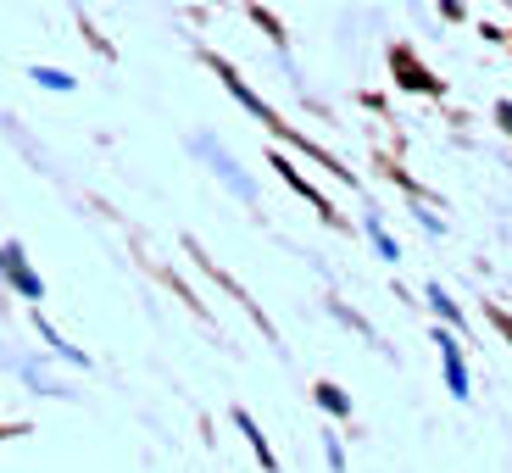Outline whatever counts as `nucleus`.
I'll return each instance as SVG.
<instances>
[{"mask_svg": "<svg viewBox=\"0 0 512 473\" xmlns=\"http://www.w3.org/2000/svg\"><path fill=\"white\" fill-rule=\"evenodd\" d=\"M435 346H440V373H446L451 401H468L474 396V373H468V357H462V334L435 323Z\"/></svg>", "mask_w": 512, "mask_h": 473, "instance_id": "f257e3e1", "label": "nucleus"}, {"mask_svg": "<svg viewBox=\"0 0 512 473\" xmlns=\"http://www.w3.org/2000/svg\"><path fill=\"white\" fill-rule=\"evenodd\" d=\"M273 167H279V179H284V184H290V190H295V195H301V201H312V212H318V218H323V223H340V212H334V206H329V195H323V190H318V184H312V179H307V173H301V167H295V162H290V156H279V151H273Z\"/></svg>", "mask_w": 512, "mask_h": 473, "instance_id": "f03ea898", "label": "nucleus"}, {"mask_svg": "<svg viewBox=\"0 0 512 473\" xmlns=\"http://www.w3.org/2000/svg\"><path fill=\"white\" fill-rule=\"evenodd\" d=\"M390 67H396V84H407V90H423V95H440V78L429 73V67H423L418 56L407 51V45H396V51H390Z\"/></svg>", "mask_w": 512, "mask_h": 473, "instance_id": "7ed1b4c3", "label": "nucleus"}, {"mask_svg": "<svg viewBox=\"0 0 512 473\" xmlns=\"http://www.w3.org/2000/svg\"><path fill=\"white\" fill-rule=\"evenodd\" d=\"M195 151H201V156H212V173H218V179L229 184L234 195H240V201H256V184H251V179H240V167H234V156H229V151H218V145L206 140V134L195 140Z\"/></svg>", "mask_w": 512, "mask_h": 473, "instance_id": "20e7f679", "label": "nucleus"}, {"mask_svg": "<svg viewBox=\"0 0 512 473\" xmlns=\"http://www.w3.org/2000/svg\"><path fill=\"white\" fill-rule=\"evenodd\" d=\"M212 67H218V78H223V90H229V95H234V101H240V106H245V112H251V117H262V123H268V128H279V117H273V112H268V101H262V95H256V90H251V84H245V78H240V73H234V67H229V62H212Z\"/></svg>", "mask_w": 512, "mask_h": 473, "instance_id": "39448f33", "label": "nucleus"}, {"mask_svg": "<svg viewBox=\"0 0 512 473\" xmlns=\"http://www.w3.org/2000/svg\"><path fill=\"white\" fill-rule=\"evenodd\" d=\"M0 273H6V279H12L17 290L28 295V301H39V295H45V284H39L34 273H28V256H23V245H0Z\"/></svg>", "mask_w": 512, "mask_h": 473, "instance_id": "423d86ee", "label": "nucleus"}, {"mask_svg": "<svg viewBox=\"0 0 512 473\" xmlns=\"http://www.w3.org/2000/svg\"><path fill=\"white\" fill-rule=\"evenodd\" d=\"M234 429H240V435L251 440V451H256V462H262V468H268V473H279V457H273L268 435H262V423H256L245 407H234Z\"/></svg>", "mask_w": 512, "mask_h": 473, "instance_id": "0eeeda50", "label": "nucleus"}, {"mask_svg": "<svg viewBox=\"0 0 512 473\" xmlns=\"http://www.w3.org/2000/svg\"><path fill=\"white\" fill-rule=\"evenodd\" d=\"M312 401H318L329 418H357V401H351L334 379H318V384H312Z\"/></svg>", "mask_w": 512, "mask_h": 473, "instance_id": "6e6552de", "label": "nucleus"}, {"mask_svg": "<svg viewBox=\"0 0 512 473\" xmlns=\"http://www.w3.org/2000/svg\"><path fill=\"white\" fill-rule=\"evenodd\" d=\"M423 301L435 307V323H446V329H457V334H462V323H468V318H462V307L446 295V284H429V290H423Z\"/></svg>", "mask_w": 512, "mask_h": 473, "instance_id": "1a4fd4ad", "label": "nucleus"}, {"mask_svg": "<svg viewBox=\"0 0 512 473\" xmlns=\"http://www.w3.org/2000/svg\"><path fill=\"white\" fill-rule=\"evenodd\" d=\"M362 229H368V240H373V251L384 256V262H401V245L390 240V229H384L379 223V212H368V218H362Z\"/></svg>", "mask_w": 512, "mask_h": 473, "instance_id": "9d476101", "label": "nucleus"}, {"mask_svg": "<svg viewBox=\"0 0 512 473\" xmlns=\"http://www.w3.org/2000/svg\"><path fill=\"white\" fill-rule=\"evenodd\" d=\"M28 78H34L39 90H73V78H67L62 67H28Z\"/></svg>", "mask_w": 512, "mask_h": 473, "instance_id": "9b49d317", "label": "nucleus"}, {"mask_svg": "<svg viewBox=\"0 0 512 473\" xmlns=\"http://www.w3.org/2000/svg\"><path fill=\"white\" fill-rule=\"evenodd\" d=\"M323 457H329L334 473H346V446H340V435H323Z\"/></svg>", "mask_w": 512, "mask_h": 473, "instance_id": "f8f14e48", "label": "nucleus"}, {"mask_svg": "<svg viewBox=\"0 0 512 473\" xmlns=\"http://www.w3.org/2000/svg\"><path fill=\"white\" fill-rule=\"evenodd\" d=\"M440 12H446L451 23H462V17H468V12H462V0H440Z\"/></svg>", "mask_w": 512, "mask_h": 473, "instance_id": "ddd939ff", "label": "nucleus"}, {"mask_svg": "<svg viewBox=\"0 0 512 473\" xmlns=\"http://www.w3.org/2000/svg\"><path fill=\"white\" fill-rule=\"evenodd\" d=\"M496 123H501V128H507V134H512V101H496Z\"/></svg>", "mask_w": 512, "mask_h": 473, "instance_id": "4468645a", "label": "nucleus"}, {"mask_svg": "<svg viewBox=\"0 0 512 473\" xmlns=\"http://www.w3.org/2000/svg\"><path fill=\"white\" fill-rule=\"evenodd\" d=\"M490 323H501V329H507V340H512V318H507V312H490Z\"/></svg>", "mask_w": 512, "mask_h": 473, "instance_id": "2eb2a0df", "label": "nucleus"}]
</instances>
